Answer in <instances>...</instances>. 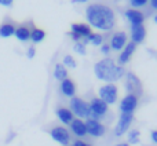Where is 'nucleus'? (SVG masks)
<instances>
[{
	"label": "nucleus",
	"mask_w": 157,
	"mask_h": 146,
	"mask_svg": "<svg viewBox=\"0 0 157 146\" xmlns=\"http://www.w3.org/2000/svg\"><path fill=\"white\" fill-rule=\"evenodd\" d=\"M86 19L91 28L99 32H110L116 26V14L103 3H92L86 7Z\"/></svg>",
	"instance_id": "f257e3e1"
},
{
	"label": "nucleus",
	"mask_w": 157,
	"mask_h": 146,
	"mask_svg": "<svg viewBox=\"0 0 157 146\" xmlns=\"http://www.w3.org/2000/svg\"><path fill=\"white\" fill-rule=\"evenodd\" d=\"M124 66H120L113 58L103 57L94 65V75L102 83H117L125 76Z\"/></svg>",
	"instance_id": "f03ea898"
},
{
	"label": "nucleus",
	"mask_w": 157,
	"mask_h": 146,
	"mask_svg": "<svg viewBox=\"0 0 157 146\" xmlns=\"http://www.w3.org/2000/svg\"><path fill=\"white\" fill-rule=\"evenodd\" d=\"M88 103H90V119L99 120V121L103 123V120L110 113V106L103 102L102 99H99L98 97L91 98L88 101Z\"/></svg>",
	"instance_id": "7ed1b4c3"
},
{
	"label": "nucleus",
	"mask_w": 157,
	"mask_h": 146,
	"mask_svg": "<svg viewBox=\"0 0 157 146\" xmlns=\"http://www.w3.org/2000/svg\"><path fill=\"white\" fill-rule=\"evenodd\" d=\"M98 98L109 106L119 102V87L116 83H105L98 88Z\"/></svg>",
	"instance_id": "20e7f679"
},
{
	"label": "nucleus",
	"mask_w": 157,
	"mask_h": 146,
	"mask_svg": "<svg viewBox=\"0 0 157 146\" xmlns=\"http://www.w3.org/2000/svg\"><path fill=\"white\" fill-rule=\"evenodd\" d=\"M68 108L71 109V112L73 113V116L76 119H81V120L90 119V103L84 98L80 97L71 98Z\"/></svg>",
	"instance_id": "39448f33"
},
{
	"label": "nucleus",
	"mask_w": 157,
	"mask_h": 146,
	"mask_svg": "<svg viewBox=\"0 0 157 146\" xmlns=\"http://www.w3.org/2000/svg\"><path fill=\"white\" fill-rule=\"evenodd\" d=\"M123 80H124L125 94H132L138 98H141L144 95V84H142L141 79L134 72H127Z\"/></svg>",
	"instance_id": "423d86ee"
},
{
	"label": "nucleus",
	"mask_w": 157,
	"mask_h": 146,
	"mask_svg": "<svg viewBox=\"0 0 157 146\" xmlns=\"http://www.w3.org/2000/svg\"><path fill=\"white\" fill-rule=\"evenodd\" d=\"M48 135L50 138L54 142H57L61 146H71L72 141H73V136H72L71 131L68 127L65 125H54L48 130Z\"/></svg>",
	"instance_id": "0eeeda50"
},
{
	"label": "nucleus",
	"mask_w": 157,
	"mask_h": 146,
	"mask_svg": "<svg viewBox=\"0 0 157 146\" xmlns=\"http://www.w3.org/2000/svg\"><path fill=\"white\" fill-rule=\"evenodd\" d=\"M134 114H125V113H120L117 123L114 124L113 128V135L116 138H121V136L127 135V133L131 130V125L134 123Z\"/></svg>",
	"instance_id": "6e6552de"
},
{
	"label": "nucleus",
	"mask_w": 157,
	"mask_h": 146,
	"mask_svg": "<svg viewBox=\"0 0 157 146\" xmlns=\"http://www.w3.org/2000/svg\"><path fill=\"white\" fill-rule=\"evenodd\" d=\"M86 125H87V136L94 139H99L103 138L108 133V127L105 123L99 121L95 119H87L86 120Z\"/></svg>",
	"instance_id": "1a4fd4ad"
},
{
	"label": "nucleus",
	"mask_w": 157,
	"mask_h": 146,
	"mask_svg": "<svg viewBox=\"0 0 157 146\" xmlns=\"http://www.w3.org/2000/svg\"><path fill=\"white\" fill-rule=\"evenodd\" d=\"M139 106V98L132 94H125L121 99L119 101V110L120 113L125 114H134Z\"/></svg>",
	"instance_id": "9d476101"
},
{
	"label": "nucleus",
	"mask_w": 157,
	"mask_h": 146,
	"mask_svg": "<svg viewBox=\"0 0 157 146\" xmlns=\"http://www.w3.org/2000/svg\"><path fill=\"white\" fill-rule=\"evenodd\" d=\"M128 35L123 30H119V32H114L113 35L109 39V46H110V50L114 52H120L125 46L128 44Z\"/></svg>",
	"instance_id": "9b49d317"
},
{
	"label": "nucleus",
	"mask_w": 157,
	"mask_h": 146,
	"mask_svg": "<svg viewBox=\"0 0 157 146\" xmlns=\"http://www.w3.org/2000/svg\"><path fill=\"white\" fill-rule=\"evenodd\" d=\"M33 28V22H24V24L17 25L14 37L19 41V43H29L30 41V30Z\"/></svg>",
	"instance_id": "f8f14e48"
},
{
	"label": "nucleus",
	"mask_w": 157,
	"mask_h": 146,
	"mask_svg": "<svg viewBox=\"0 0 157 146\" xmlns=\"http://www.w3.org/2000/svg\"><path fill=\"white\" fill-rule=\"evenodd\" d=\"M69 131H71L72 136H75V139H84L87 136V125H86V120L76 119L69 124Z\"/></svg>",
	"instance_id": "ddd939ff"
},
{
	"label": "nucleus",
	"mask_w": 157,
	"mask_h": 146,
	"mask_svg": "<svg viewBox=\"0 0 157 146\" xmlns=\"http://www.w3.org/2000/svg\"><path fill=\"white\" fill-rule=\"evenodd\" d=\"M136 47H138V46H136V44H134L132 41H128L127 46H125L124 48L119 52V57H117L116 62L119 63L120 66H124V68H125V65L130 62L131 58H132L134 54H135Z\"/></svg>",
	"instance_id": "4468645a"
},
{
	"label": "nucleus",
	"mask_w": 157,
	"mask_h": 146,
	"mask_svg": "<svg viewBox=\"0 0 157 146\" xmlns=\"http://www.w3.org/2000/svg\"><path fill=\"white\" fill-rule=\"evenodd\" d=\"M124 17L128 22H130L131 26H138V25H144L145 22V14L141 10H136V8H127L124 11Z\"/></svg>",
	"instance_id": "2eb2a0df"
},
{
	"label": "nucleus",
	"mask_w": 157,
	"mask_h": 146,
	"mask_svg": "<svg viewBox=\"0 0 157 146\" xmlns=\"http://www.w3.org/2000/svg\"><path fill=\"white\" fill-rule=\"evenodd\" d=\"M55 117L61 123V125H65V127H69V124L75 120L73 113L71 112V109L68 106H58L55 109Z\"/></svg>",
	"instance_id": "dca6fc26"
},
{
	"label": "nucleus",
	"mask_w": 157,
	"mask_h": 146,
	"mask_svg": "<svg viewBox=\"0 0 157 146\" xmlns=\"http://www.w3.org/2000/svg\"><path fill=\"white\" fill-rule=\"evenodd\" d=\"M76 91H77L76 84H75V81L71 77L65 79V80H62L59 83V92L62 97L71 99V98L76 97Z\"/></svg>",
	"instance_id": "f3484780"
},
{
	"label": "nucleus",
	"mask_w": 157,
	"mask_h": 146,
	"mask_svg": "<svg viewBox=\"0 0 157 146\" xmlns=\"http://www.w3.org/2000/svg\"><path fill=\"white\" fill-rule=\"evenodd\" d=\"M71 32L77 35L81 40H86L92 33V28L88 24H84V22H75L71 25Z\"/></svg>",
	"instance_id": "a211bd4d"
},
{
	"label": "nucleus",
	"mask_w": 157,
	"mask_h": 146,
	"mask_svg": "<svg viewBox=\"0 0 157 146\" xmlns=\"http://www.w3.org/2000/svg\"><path fill=\"white\" fill-rule=\"evenodd\" d=\"M146 39V28L145 25H138V26H131L130 32V41H132L134 44L139 46L142 44Z\"/></svg>",
	"instance_id": "6ab92c4d"
},
{
	"label": "nucleus",
	"mask_w": 157,
	"mask_h": 146,
	"mask_svg": "<svg viewBox=\"0 0 157 146\" xmlns=\"http://www.w3.org/2000/svg\"><path fill=\"white\" fill-rule=\"evenodd\" d=\"M17 29L15 22H13L10 18H6L0 24V39H10L14 36Z\"/></svg>",
	"instance_id": "aec40b11"
},
{
	"label": "nucleus",
	"mask_w": 157,
	"mask_h": 146,
	"mask_svg": "<svg viewBox=\"0 0 157 146\" xmlns=\"http://www.w3.org/2000/svg\"><path fill=\"white\" fill-rule=\"evenodd\" d=\"M52 77H54L58 83H61L62 80L69 77V71L61 62H58V63H55L54 69H52Z\"/></svg>",
	"instance_id": "412c9836"
},
{
	"label": "nucleus",
	"mask_w": 157,
	"mask_h": 146,
	"mask_svg": "<svg viewBox=\"0 0 157 146\" xmlns=\"http://www.w3.org/2000/svg\"><path fill=\"white\" fill-rule=\"evenodd\" d=\"M46 36L47 35L43 29H40V28H37V26H33L32 30H30V43H32L33 46L43 43V41L46 40Z\"/></svg>",
	"instance_id": "4be33fe9"
},
{
	"label": "nucleus",
	"mask_w": 157,
	"mask_h": 146,
	"mask_svg": "<svg viewBox=\"0 0 157 146\" xmlns=\"http://www.w3.org/2000/svg\"><path fill=\"white\" fill-rule=\"evenodd\" d=\"M86 40H87V43L94 46V47H101L103 43H105V37H103V35L99 32H92Z\"/></svg>",
	"instance_id": "5701e85b"
},
{
	"label": "nucleus",
	"mask_w": 157,
	"mask_h": 146,
	"mask_svg": "<svg viewBox=\"0 0 157 146\" xmlns=\"http://www.w3.org/2000/svg\"><path fill=\"white\" fill-rule=\"evenodd\" d=\"M141 141V131L136 128H131L127 133V144L128 145H138Z\"/></svg>",
	"instance_id": "b1692460"
},
{
	"label": "nucleus",
	"mask_w": 157,
	"mask_h": 146,
	"mask_svg": "<svg viewBox=\"0 0 157 146\" xmlns=\"http://www.w3.org/2000/svg\"><path fill=\"white\" fill-rule=\"evenodd\" d=\"M62 63L63 66H65L66 69H71V71H73V69H76L77 68V62H76V60H75V57L73 55H71V54H66V55H63V58H62Z\"/></svg>",
	"instance_id": "393cba45"
},
{
	"label": "nucleus",
	"mask_w": 157,
	"mask_h": 146,
	"mask_svg": "<svg viewBox=\"0 0 157 146\" xmlns=\"http://www.w3.org/2000/svg\"><path fill=\"white\" fill-rule=\"evenodd\" d=\"M73 51L78 55H86L87 54V40L73 43Z\"/></svg>",
	"instance_id": "a878e982"
},
{
	"label": "nucleus",
	"mask_w": 157,
	"mask_h": 146,
	"mask_svg": "<svg viewBox=\"0 0 157 146\" xmlns=\"http://www.w3.org/2000/svg\"><path fill=\"white\" fill-rule=\"evenodd\" d=\"M131 8H136V10H141L142 7H146L149 4V0H128Z\"/></svg>",
	"instance_id": "bb28decb"
},
{
	"label": "nucleus",
	"mask_w": 157,
	"mask_h": 146,
	"mask_svg": "<svg viewBox=\"0 0 157 146\" xmlns=\"http://www.w3.org/2000/svg\"><path fill=\"white\" fill-rule=\"evenodd\" d=\"M25 55H26L28 60H33V58L36 57V47L33 46V44H32V46H29L26 48V52H25Z\"/></svg>",
	"instance_id": "cd10ccee"
},
{
	"label": "nucleus",
	"mask_w": 157,
	"mask_h": 146,
	"mask_svg": "<svg viewBox=\"0 0 157 146\" xmlns=\"http://www.w3.org/2000/svg\"><path fill=\"white\" fill-rule=\"evenodd\" d=\"M99 50H101V52H102V55H105V57H109V54L112 52L110 46H109V43H106V41L99 47Z\"/></svg>",
	"instance_id": "c85d7f7f"
},
{
	"label": "nucleus",
	"mask_w": 157,
	"mask_h": 146,
	"mask_svg": "<svg viewBox=\"0 0 157 146\" xmlns=\"http://www.w3.org/2000/svg\"><path fill=\"white\" fill-rule=\"evenodd\" d=\"M71 146H92V145L90 144V142L84 141V139H73Z\"/></svg>",
	"instance_id": "c756f323"
},
{
	"label": "nucleus",
	"mask_w": 157,
	"mask_h": 146,
	"mask_svg": "<svg viewBox=\"0 0 157 146\" xmlns=\"http://www.w3.org/2000/svg\"><path fill=\"white\" fill-rule=\"evenodd\" d=\"M14 2L15 0H0V6L4 8H11L14 6Z\"/></svg>",
	"instance_id": "7c9ffc66"
},
{
	"label": "nucleus",
	"mask_w": 157,
	"mask_h": 146,
	"mask_svg": "<svg viewBox=\"0 0 157 146\" xmlns=\"http://www.w3.org/2000/svg\"><path fill=\"white\" fill-rule=\"evenodd\" d=\"M150 139H152L153 144L157 145V130H153L152 133H150Z\"/></svg>",
	"instance_id": "2f4dec72"
},
{
	"label": "nucleus",
	"mask_w": 157,
	"mask_h": 146,
	"mask_svg": "<svg viewBox=\"0 0 157 146\" xmlns=\"http://www.w3.org/2000/svg\"><path fill=\"white\" fill-rule=\"evenodd\" d=\"M149 6L152 10L157 11V0H149Z\"/></svg>",
	"instance_id": "473e14b6"
},
{
	"label": "nucleus",
	"mask_w": 157,
	"mask_h": 146,
	"mask_svg": "<svg viewBox=\"0 0 157 146\" xmlns=\"http://www.w3.org/2000/svg\"><path fill=\"white\" fill-rule=\"evenodd\" d=\"M90 0H72L73 4H84V3H88Z\"/></svg>",
	"instance_id": "72a5a7b5"
},
{
	"label": "nucleus",
	"mask_w": 157,
	"mask_h": 146,
	"mask_svg": "<svg viewBox=\"0 0 157 146\" xmlns=\"http://www.w3.org/2000/svg\"><path fill=\"white\" fill-rule=\"evenodd\" d=\"M15 136V133H11V134H8V136H7V139H6V144H8V142H11L13 141V138Z\"/></svg>",
	"instance_id": "f704fd0d"
},
{
	"label": "nucleus",
	"mask_w": 157,
	"mask_h": 146,
	"mask_svg": "<svg viewBox=\"0 0 157 146\" xmlns=\"http://www.w3.org/2000/svg\"><path fill=\"white\" fill-rule=\"evenodd\" d=\"M113 146H131V145H128L127 142H119V144H116V145H113Z\"/></svg>",
	"instance_id": "c9c22d12"
},
{
	"label": "nucleus",
	"mask_w": 157,
	"mask_h": 146,
	"mask_svg": "<svg viewBox=\"0 0 157 146\" xmlns=\"http://www.w3.org/2000/svg\"><path fill=\"white\" fill-rule=\"evenodd\" d=\"M153 22H155V24L157 25V14H155V15H153Z\"/></svg>",
	"instance_id": "e433bc0d"
},
{
	"label": "nucleus",
	"mask_w": 157,
	"mask_h": 146,
	"mask_svg": "<svg viewBox=\"0 0 157 146\" xmlns=\"http://www.w3.org/2000/svg\"><path fill=\"white\" fill-rule=\"evenodd\" d=\"M150 54H153V57L157 60V52H155V51H152V50H150Z\"/></svg>",
	"instance_id": "4c0bfd02"
}]
</instances>
